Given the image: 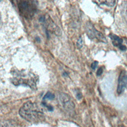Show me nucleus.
I'll list each match as a JSON object with an SVG mask.
<instances>
[{
	"label": "nucleus",
	"instance_id": "f257e3e1",
	"mask_svg": "<svg viewBox=\"0 0 127 127\" xmlns=\"http://www.w3.org/2000/svg\"><path fill=\"white\" fill-rule=\"evenodd\" d=\"M20 116L27 121L32 123H37L44 119V113L39 106L30 101L25 103L20 109Z\"/></svg>",
	"mask_w": 127,
	"mask_h": 127
},
{
	"label": "nucleus",
	"instance_id": "20e7f679",
	"mask_svg": "<svg viewBox=\"0 0 127 127\" xmlns=\"http://www.w3.org/2000/svg\"><path fill=\"white\" fill-rule=\"evenodd\" d=\"M127 87V75L125 71H122L118 78L117 92L119 94H122Z\"/></svg>",
	"mask_w": 127,
	"mask_h": 127
},
{
	"label": "nucleus",
	"instance_id": "1a4fd4ad",
	"mask_svg": "<svg viewBox=\"0 0 127 127\" xmlns=\"http://www.w3.org/2000/svg\"><path fill=\"white\" fill-rule=\"evenodd\" d=\"M76 45L77 46V47L79 48V49H80L82 47V46H83V40H82V39L81 37H80L79 38V39H78L77 41V43H76Z\"/></svg>",
	"mask_w": 127,
	"mask_h": 127
},
{
	"label": "nucleus",
	"instance_id": "ddd939ff",
	"mask_svg": "<svg viewBox=\"0 0 127 127\" xmlns=\"http://www.w3.org/2000/svg\"><path fill=\"white\" fill-rule=\"evenodd\" d=\"M76 97H77V98L78 99H80L81 98V97H82V94H81V93H80V92H78L77 94H76Z\"/></svg>",
	"mask_w": 127,
	"mask_h": 127
},
{
	"label": "nucleus",
	"instance_id": "9b49d317",
	"mask_svg": "<svg viewBox=\"0 0 127 127\" xmlns=\"http://www.w3.org/2000/svg\"><path fill=\"white\" fill-rule=\"evenodd\" d=\"M103 68H102V67H100L99 68H98V69L97 70V72H96V75H97V76H100V75H101L102 74V73H103Z\"/></svg>",
	"mask_w": 127,
	"mask_h": 127
},
{
	"label": "nucleus",
	"instance_id": "0eeeda50",
	"mask_svg": "<svg viewBox=\"0 0 127 127\" xmlns=\"http://www.w3.org/2000/svg\"><path fill=\"white\" fill-rule=\"evenodd\" d=\"M98 2L101 4H104L108 6H113L115 5L116 1L115 0H103V1H98Z\"/></svg>",
	"mask_w": 127,
	"mask_h": 127
},
{
	"label": "nucleus",
	"instance_id": "7ed1b4c3",
	"mask_svg": "<svg viewBox=\"0 0 127 127\" xmlns=\"http://www.w3.org/2000/svg\"><path fill=\"white\" fill-rule=\"evenodd\" d=\"M85 29L87 35L90 39H96L102 41L106 40L103 34L98 31L91 23L87 24Z\"/></svg>",
	"mask_w": 127,
	"mask_h": 127
},
{
	"label": "nucleus",
	"instance_id": "4468645a",
	"mask_svg": "<svg viewBox=\"0 0 127 127\" xmlns=\"http://www.w3.org/2000/svg\"></svg>",
	"mask_w": 127,
	"mask_h": 127
},
{
	"label": "nucleus",
	"instance_id": "9d476101",
	"mask_svg": "<svg viewBox=\"0 0 127 127\" xmlns=\"http://www.w3.org/2000/svg\"><path fill=\"white\" fill-rule=\"evenodd\" d=\"M98 64V62L97 61H94V62H93L91 64V68L93 69H95L97 67Z\"/></svg>",
	"mask_w": 127,
	"mask_h": 127
},
{
	"label": "nucleus",
	"instance_id": "6e6552de",
	"mask_svg": "<svg viewBox=\"0 0 127 127\" xmlns=\"http://www.w3.org/2000/svg\"><path fill=\"white\" fill-rule=\"evenodd\" d=\"M54 98H55V95L53 93H51L50 92H48L44 96L43 98V100H45L46 99H49V100H52Z\"/></svg>",
	"mask_w": 127,
	"mask_h": 127
},
{
	"label": "nucleus",
	"instance_id": "423d86ee",
	"mask_svg": "<svg viewBox=\"0 0 127 127\" xmlns=\"http://www.w3.org/2000/svg\"><path fill=\"white\" fill-rule=\"evenodd\" d=\"M110 37L112 40L113 44L115 46L119 47L121 50H125L126 49V47L122 45V39H121L119 37L114 34L110 35Z\"/></svg>",
	"mask_w": 127,
	"mask_h": 127
},
{
	"label": "nucleus",
	"instance_id": "39448f33",
	"mask_svg": "<svg viewBox=\"0 0 127 127\" xmlns=\"http://www.w3.org/2000/svg\"><path fill=\"white\" fill-rule=\"evenodd\" d=\"M60 99L64 109H66L67 111H72L74 106L73 103L70 100V98L68 95L63 93H61L60 95Z\"/></svg>",
	"mask_w": 127,
	"mask_h": 127
},
{
	"label": "nucleus",
	"instance_id": "f03ea898",
	"mask_svg": "<svg viewBox=\"0 0 127 127\" xmlns=\"http://www.w3.org/2000/svg\"><path fill=\"white\" fill-rule=\"evenodd\" d=\"M18 6L20 14L26 18L31 17L36 10L35 1L20 0L18 1Z\"/></svg>",
	"mask_w": 127,
	"mask_h": 127
},
{
	"label": "nucleus",
	"instance_id": "f8f14e48",
	"mask_svg": "<svg viewBox=\"0 0 127 127\" xmlns=\"http://www.w3.org/2000/svg\"><path fill=\"white\" fill-rule=\"evenodd\" d=\"M39 21L40 22H44L45 21V17L44 16H41L39 18Z\"/></svg>",
	"mask_w": 127,
	"mask_h": 127
}]
</instances>
